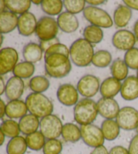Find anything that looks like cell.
Masks as SVG:
<instances>
[{"instance_id":"4fadbf2b","label":"cell","mask_w":138,"mask_h":154,"mask_svg":"<svg viewBox=\"0 0 138 154\" xmlns=\"http://www.w3.org/2000/svg\"><path fill=\"white\" fill-rule=\"evenodd\" d=\"M97 108L99 114L106 119H116L121 109L116 100L105 97H102L97 102Z\"/></svg>"},{"instance_id":"8d00e7d4","label":"cell","mask_w":138,"mask_h":154,"mask_svg":"<svg viewBox=\"0 0 138 154\" xmlns=\"http://www.w3.org/2000/svg\"><path fill=\"white\" fill-rule=\"evenodd\" d=\"M69 57L62 54H53L45 58V65L49 67L57 68L70 62Z\"/></svg>"},{"instance_id":"d6a6232c","label":"cell","mask_w":138,"mask_h":154,"mask_svg":"<svg viewBox=\"0 0 138 154\" xmlns=\"http://www.w3.org/2000/svg\"><path fill=\"white\" fill-rule=\"evenodd\" d=\"M50 86V82L43 75L34 76L29 82V87L33 92L41 93L47 91Z\"/></svg>"},{"instance_id":"277c9868","label":"cell","mask_w":138,"mask_h":154,"mask_svg":"<svg viewBox=\"0 0 138 154\" xmlns=\"http://www.w3.org/2000/svg\"><path fill=\"white\" fill-rule=\"evenodd\" d=\"M84 18L91 25L100 28H110L113 25V21L109 14L100 8L88 6L83 11Z\"/></svg>"},{"instance_id":"1f68e13d","label":"cell","mask_w":138,"mask_h":154,"mask_svg":"<svg viewBox=\"0 0 138 154\" xmlns=\"http://www.w3.org/2000/svg\"><path fill=\"white\" fill-rule=\"evenodd\" d=\"M41 6L45 14L49 16H57L62 12L63 4V1L61 0H43Z\"/></svg>"},{"instance_id":"7402d4cb","label":"cell","mask_w":138,"mask_h":154,"mask_svg":"<svg viewBox=\"0 0 138 154\" xmlns=\"http://www.w3.org/2000/svg\"><path fill=\"white\" fill-rule=\"evenodd\" d=\"M42 53L43 51L39 44L30 42L24 47L22 55L26 62L35 63L42 59Z\"/></svg>"},{"instance_id":"f5cc1de1","label":"cell","mask_w":138,"mask_h":154,"mask_svg":"<svg viewBox=\"0 0 138 154\" xmlns=\"http://www.w3.org/2000/svg\"><path fill=\"white\" fill-rule=\"evenodd\" d=\"M5 139H6V135L0 131V145L1 146L4 144Z\"/></svg>"},{"instance_id":"3957f363","label":"cell","mask_w":138,"mask_h":154,"mask_svg":"<svg viewBox=\"0 0 138 154\" xmlns=\"http://www.w3.org/2000/svg\"><path fill=\"white\" fill-rule=\"evenodd\" d=\"M25 103L30 113L39 118L51 115L53 111V103L43 94L32 92L26 97Z\"/></svg>"},{"instance_id":"cb8c5ba5","label":"cell","mask_w":138,"mask_h":154,"mask_svg":"<svg viewBox=\"0 0 138 154\" xmlns=\"http://www.w3.org/2000/svg\"><path fill=\"white\" fill-rule=\"evenodd\" d=\"M119 124L114 119H105L101 124V130L106 140H114L119 137L120 133Z\"/></svg>"},{"instance_id":"52a82bcc","label":"cell","mask_w":138,"mask_h":154,"mask_svg":"<svg viewBox=\"0 0 138 154\" xmlns=\"http://www.w3.org/2000/svg\"><path fill=\"white\" fill-rule=\"evenodd\" d=\"M82 139L86 145L92 148H96L103 145L105 137L101 128L94 124L81 126Z\"/></svg>"},{"instance_id":"4dcf8cb0","label":"cell","mask_w":138,"mask_h":154,"mask_svg":"<svg viewBox=\"0 0 138 154\" xmlns=\"http://www.w3.org/2000/svg\"><path fill=\"white\" fill-rule=\"evenodd\" d=\"M44 135L41 131H36L34 133L28 134L26 137L28 148L33 151H39L42 149L46 143Z\"/></svg>"},{"instance_id":"44dd1931","label":"cell","mask_w":138,"mask_h":154,"mask_svg":"<svg viewBox=\"0 0 138 154\" xmlns=\"http://www.w3.org/2000/svg\"><path fill=\"white\" fill-rule=\"evenodd\" d=\"M18 124H19L20 132L26 136L38 131V128H40L39 118L30 113L26 114V116L20 118Z\"/></svg>"},{"instance_id":"8992f818","label":"cell","mask_w":138,"mask_h":154,"mask_svg":"<svg viewBox=\"0 0 138 154\" xmlns=\"http://www.w3.org/2000/svg\"><path fill=\"white\" fill-rule=\"evenodd\" d=\"M59 26L54 18L49 16L41 17L37 22L36 35L41 41L49 40L57 38Z\"/></svg>"},{"instance_id":"816d5d0a","label":"cell","mask_w":138,"mask_h":154,"mask_svg":"<svg viewBox=\"0 0 138 154\" xmlns=\"http://www.w3.org/2000/svg\"><path fill=\"white\" fill-rule=\"evenodd\" d=\"M0 7H1L0 8V11H1V12L6 11L5 9H6V3H5V1H4V0L0 1Z\"/></svg>"},{"instance_id":"b9f144b4","label":"cell","mask_w":138,"mask_h":154,"mask_svg":"<svg viewBox=\"0 0 138 154\" xmlns=\"http://www.w3.org/2000/svg\"><path fill=\"white\" fill-rule=\"evenodd\" d=\"M60 43L59 39L57 38H53L52 39H49V40H45V41H41L40 42V46H41V49L42 50L43 52H45L48 50L49 48H51L53 45Z\"/></svg>"},{"instance_id":"836d02e7","label":"cell","mask_w":138,"mask_h":154,"mask_svg":"<svg viewBox=\"0 0 138 154\" xmlns=\"http://www.w3.org/2000/svg\"><path fill=\"white\" fill-rule=\"evenodd\" d=\"M112 62V55L105 50H100L94 52L92 63L95 67L99 68H106Z\"/></svg>"},{"instance_id":"ee69618b","label":"cell","mask_w":138,"mask_h":154,"mask_svg":"<svg viewBox=\"0 0 138 154\" xmlns=\"http://www.w3.org/2000/svg\"><path fill=\"white\" fill-rule=\"evenodd\" d=\"M109 154H129V151L123 146L116 145L111 149Z\"/></svg>"},{"instance_id":"ffe728a7","label":"cell","mask_w":138,"mask_h":154,"mask_svg":"<svg viewBox=\"0 0 138 154\" xmlns=\"http://www.w3.org/2000/svg\"><path fill=\"white\" fill-rule=\"evenodd\" d=\"M18 17L10 11H4L0 14V30L1 34L12 32L18 27Z\"/></svg>"},{"instance_id":"11a10c76","label":"cell","mask_w":138,"mask_h":154,"mask_svg":"<svg viewBox=\"0 0 138 154\" xmlns=\"http://www.w3.org/2000/svg\"><path fill=\"white\" fill-rule=\"evenodd\" d=\"M3 41H4V37H3V34L1 35V46L3 44Z\"/></svg>"},{"instance_id":"83f0119b","label":"cell","mask_w":138,"mask_h":154,"mask_svg":"<svg viewBox=\"0 0 138 154\" xmlns=\"http://www.w3.org/2000/svg\"><path fill=\"white\" fill-rule=\"evenodd\" d=\"M6 8L15 14L22 15L28 12L31 6V1L29 0H6Z\"/></svg>"},{"instance_id":"ac0fdd59","label":"cell","mask_w":138,"mask_h":154,"mask_svg":"<svg viewBox=\"0 0 138 154\" xmlns=\"http://www.w3.org/2000/svg\"><path fill=\"white\" fill-rule=\"evenodd\" d=\"M122 84L113 77L105 79L100 84V92L102 97L113 98L121 92Z\"/></svg>"},{"instance_id":"7dc6e473","label":"cell","mask_w":138,"mask_h":154,"mask_svg":"<svg viewBox=\"0 0 138 154\" xmlns=\"http://www.w3.org/2000/svg\"><path fill=\"white\" fill-rule=\"evenodd\" d=\"M86 2L87 4H90V6L96 7V6H99V5L104 4L105 1H104V0H100V1H99V0H87Z\"/></svg>"},{"instance_id":"9c48e42d","label":"cell","mask_w":138,"mask_h":154,"mask_svg":"<svg viewBox=\"0 0 138 154\" xmlns=\"http://www.w3.org/2000/svg\"><path fill=\"white\" fill-rule=\"evenodd\" d=\"M100 87L99 78L90 74L84 75L77 84V90L79 93L87 99L94 97L100 90Z\"/></svg>"},{"instance_id":"d4e9b609","label":"cell","mask_w":138,"mask_h":154,"mask_svg":"<svg viewBox=\"0 0 138 154\" xmlns=\"http://www.w3.org/2000/svg\"><path fill=\"white\" fill-rule=\"evenodd\" d=\"M62 136L66 142L76 143L82 139L81 129L73 123H66L63 126Z\"/></svg>"},{"instance_id":"9f6ffc18","label":"cell","mask_w":138,"mask_h":154,"mask_svg":"<svg viewBox=\"0 0 138 154\" xmlns=\"http://www.w3.org/2000/svg\"><path fill=\"white\" fill-rule=\"evenodd\" d=\"M137 79H138V70H137Z\"/></svg>"},{"instance_id":"9a60e30c","label":"cell","mask_w":138,"mask_h":154,"mask_svg":"<svg viewBox=\"0 0 138 154\" xmlns=\"http://www.w3.org/2000/svg\"><path fill=\"white\" fill-rule=\"evenodd\" d=\"M24 91V82L18 77H11L6 83V97L10 101L19 100Z\"/></svg>"},{"instance_id":"30bf717a","label":"cell","mask_w":138,"mask_h":154,"mask_svg":"<svg viewBox=\"0 0 138 154\" xmlns=\"http://www.w3.org/2000/svg\"><path fill=\"white\" fill-rule=\"evenodd\" d=\"M18 60V52L11 47L0 50V75L1 76L13 71Z\"/></svg>"},{"instance_id":"74e56055","label":"cell","mask_w":138,"mask_h":154,"mask_svg":"<svg viewBox=\"0 0 138 154\" xmlns=\"http://www.w3.org/2000/svg\"><path fill=\"white\" fill-rule=\"evenodd\" d=\"M86 1L84 0H65L63 1V6L68 12L73 14H76L84 11L86 6Z\"/></svg>"},{"instance_id":"4316f807","label":"cell","mask_w":138,"mask_h":154,"mask_svg":"<svg viewBox=\"0 0 138 154\" xmlns=\"http://www.w3.org/2000/svg\"><path fill=\"white\" fill-rule=\"evenodd\" d=\"M111 72L113 78L121 82L125 80L128 77L129 67L124 60L116 58L111 65Z\"/></svg>"},{"instance_id":"603a6c76","label":"cell","mask_w":138,"mask_h":154,"mask_svg":"<svg viewBox=\"0 0 138 154\" xmlns=\"http://www.w3.org/2000/svg\"><path fill=\"white\" fill-rule=\"evenodd\" d=\"M132 17L131 9L125 5H119L113 14V21L118 27H125L129 23Z\"/></svg>"},{"instance_id":"f6af8a7d","label":"cell","mask_w":138,"mask_h":154,"mask_svg":"<svg viewBox=\"0 0 138 154\" xmlns=\"http://www.w3.org/2000/svg\"><path fill=\"white\" fill-rule=\"evenodd\" d=\"M123 3L130 9L138 11V0H124Z\"/></svg>"},{"instance_id":"ab89813d","label":"cell","mask_w":138,"mask_h":154,"mask_svg":"<svg viewBox=\"0 0 138 154\" xmlns=\"http://www.w3.org/2000/svg\"><path fill=\"white\" fill-rule=\"evenodd\" d=\"M124 61L129 69L138 70V48L134 47L127 51L124 56Z\"/></svg>"},{"instance_id":"f1b7e54d","label":"cell","mask_w":138,"mask_h":154,"mask_svg":"<svg viewBox=\"0 0 138 154\" xmlns=\"http://www.w3.org/2000/svg\"><path fill=\"white\" fill-rule=\"evenodd\" d=\"M84 39L90 44H99L101 42L104 38L101 28L94 25H88L84 28L83 31Z\"/></svg>"},{"instance_id":"7bdbcfd3","label":"cell","mask_w":138,"mask_h":154,"mask_svg":"<svg viewBox=\"0 0 138 154\" xmlns=\"http://www.w3.org/2000/svg\"><path fill=\"white\" fill-rule=\"evenodd\" d=\"M128 151L129 154H138V133L130 141Z\"/></svg>"},{"instance_id":"5b68a950","label":"cell","mask_w":138,"mask_h":154,"mask_svg":"<svg viewBox=\"0 0 138 154\" xmlns=\"http://www.w3.org/2000/svg\"><path fill=\"white\" fill-rule=\"evenodd\" d=\"M62 122L57 116L51 114L42 118L40 121V130L47 139H55L62 135Z\"/></svg>"},{"instance_id":"f907efd6","label":"cell","mask_w":138,"mask_h":154,"mask_svg":"<svg viewBox=\"0 0 138 154\" xmlns=\"http://www.w3.org/2000/svg\"><path fill=\"white\" fill-rule=\"evenodd\" d=\"M134 35L136 38V39L138 41V20L135 22L134 26Z\"/></svg>"},{"instance_id":"d590c367","label":"cell","mask_w":138,"mask_h":154,"mask_svg":"<svg viewBox=\"0 0 138 154\" xmlns=\"http://www.w3.org/2000/svg\"><path fill=\"white\" fill-rule=\"evenodd\" d=\"M45 69L48 75L53 78H63L67 76L71 70V61L57 68L49 67L45 65Z\"/></svg>"},{"instance_id":"6da1fadb","label":"cell","mask_w":138,"mask_h":154,"mask_svg":"<svg viewBox=\"0 0 138 154\" xmlns=\"http://www.w3.org/2000/svg\"><path fill=\"white\" fill-rule=\"evenodd\" d=\"M94 54L93 46L84 38L74 41L70 48L71 62L77 67H85L92 63Z\"/></svg>"},{"instance_id":"6f0895ef","label":"cell","mask_w":138,"mask_h":154,"mask_svg":"<svg viewBox=\"0 0 138 154\" xmlns=\"http://www.w3.org/2000/svg\"><path fill=\"white\" fill-rule=\"evenodd\" d=\"M136 131H137V132L138 133V126H137V128H136Z\"/></svg>"},{"instance_id":"f546056e","label":"cell","mask_w":138,"mask_h":154,"mask_svg":"<svg viewBox=\"0 0 138 154\" xmlns=\"http://www.w3.org/2000/svg\"><path fill=\"white\" fill-rule=\"evenodd\" d=\"M34 71L35 67L33 63L24 61L18 63L12 72L16 77L21 79H27L33 76Z\"/></svg>"},{"instance_id":"d6986e66","label":"cell","mask_w":138,"mask_h":154,"mask_svg":"<svg viewBox=\"0 0 138 154\" xmlns=\"http://www.w3.org/2000/svg\"><path fill=\"white\" fill-rule=\"evenodd\" d=\"M28 111L26 103L22 100H11L6 105V116L10 119L22 118Z\"/></svg>"},{"instance_id":"484cf974","label":"cell","mask_w":138,"mask_h":154,"mask_svg":"<svg viewBox=\"0 0 138 154\" xmlns=\"http://www.w3.org/2000/svg\"><path fill=\"white\" fill-rule=\"evenodd\" d=\"M27 148L26 138L18 136L10 140L7 145L6 151L7 154H24Z\"/></svg>"},{"instance_id":"8fae6325","label":"cell","mask_w":138,"mask_h":154,"mask_svg":"<svg viewBox=\"0 0 138 154\" xmlns=\"http://www.w3.org/2000/svg\"><path fill=\"white\" fill-rule=\"evenodd\" d=\"M136 38L134 33L127 29H121L116 31L112 38V44L116 49L128 51L134 48L136 44Z\"/></svg>"},{"instance_id":"e575fe53","label":"cell","mask_w":138,"mask_h":154,"mask_svg":"<svg viewBox=\"0 0 138 154\" xmlns=\"http://www.w3.org/2000/svg\"><path fill=\"white\" fill-rule=\"evenodd\" d=\"M0 131L6 135V137L14 138L19 136L20 130L19 124L13 119H7L1 124Z\"/></svg>"},{"instance_id":"bcb514c9","label":"cell","mask_w":138,"mask_h":154,"mask_svg":"<svg viewBox=\"0 0 138 154\" xmlns=\"http://www.w3.org/2000/svg\"><path fill=\"white\" fill-rule=\"evenodd\" d=\"M90 154H109V151H108L107 149L104 145H102L94 148Z\"/></svg>"},{"instance_id":"ba28073f","label":"cell","mask_w":138,"mask_h":154,"mask_svg":"<svg viewBox=\"0 0 138 154\" xmlns=\"http://www.w3.org/2000/svg\"><path fill=\"white\" fill-rule=\"evenodd\" d=\"M116 122L124 131L136 130L138 126V111L129 106L121 108L116 116Z\"/></svg>"},{"instance_id":"681fc988","label":"cell","mask_w":138,"mask_h":154,"mask_svg":"<svg viewBox=\"0 0 138 154\" xmlns=\"http://www.w3.org/2000/svg\"><path fill=\"white\" fill-rule=\"evenodd\" d=\"M6 84H5L4 80L2 77H0V94H3L5 91H6Z\"/></svg>"},{"instance_id":"5bb4252c","label":"cell","mask_w":138,"mask_h":154,"mask_svg":"<svg viewBox=\"0 0 138 154\" xmlns=\"http://www.w3.org/2000/svg\"><path fill=\"white\" fill-rule=\"evenodd\" d=\"M37 20L33 13L26 12L18 17V32L24 37H28L36 31Z\"/></svg>"},{"instance_id":"7a4b0ae2","label":"cell","mask_w":138,"mask_h":154,"mask_svg":"<svg viewBox=\"0 0 138 154\" xmlns=\"http://www.w3.org/2000/svg\"><path fill=\"white\" fill-rule=\"evenodd\" d=\"M98 115L97 103L91 99H81L73 108L74 119L81 126L92 124Z\"/></svg>"},{"instance_id":"60d3db41","label":"cell","mask_w":138,"mask_h":154,"mask_svg":"<svg viewBox=\"0 0 138 154\" xmlns=\"http://www.w3.org/2000/svg\"><path fill=\"white\" fill-rule=\"evenodd\" d=\"M53 54H62L65 55L66 57H70V49L65 46V44L58 43L52 46L51 48L45 52L44 58L48 57L49 56Z\"/></svg>"},{"instance_id":"db71d44e","label":"cell","mask_w":138,"mask_h":154,"mask_svg":"<svg viewBox=\"0 0 138 154\" xmlns=\"http://www.w3.org/2000/svg\"><path fill=\"white\" fill-rule=\"evenodd\" d=\"M32 3L35 5H39L41 4L42 1H41V0H38V1H32Z\"/></svg>"},{"instance_id":"e0dca14e","label":"cell","mask_w":138,"mask_h":154,"mask_svg":"<svg viewBox=\"0 0 138 154\" xmlns=\"http://www.w3.org/2000/svg\"><path fill=\"white\" fill-rule=\"evenodd\" d=\"M57 22L59 28L63 32L71 33L79 27V21L75 14L68 12H63L58 16Z\"/></svg>"},{"instance_id":"c3c4849f","label":"cell","mask_w":138,"mask_h":154,"mask_svg":"<svg viewBox=\"0 0 138 154\" xmlns=\"http://www.w3.org/2000/svg\"><path fill=\"white\" fill-rule=\"evenodd\" d=\"M6 105L5 104L4 101L2 99L0 100V109H1V118H3L4 116H6Z\"/></svg>"},{"instance_id":"7c38bea8","label":"cell","mask_w":138,"mask_h":154,"mask_svg":"<svg viewBox=\"0 0 138 154\" xmlns=\"http://www.w3.org/2000/svg\"><path fill=\"white\" fill-rule=\"evenodd\" d=\"M57 97L62 105L71 107L78 102V91L72 84H64L58 88Z\"/></svg>"},{"instance_id":"2e32d148","label":"cell","mask_w":138,"mask_h":154,"mask_svg":"<svg viewBox=\"0 0 138 154\" xmlns=\"http://www.w3.org/2000/svg\"><path fill=\"white\" fill-rule=\"evenodd\" d=\"M121 95L124 100L131 101L138 98V79L130 75L123 81L121 86Z\"/></svg>"},{"instance_id":"f35d334b","label":"cell","mask_w":138,"mask_h":154,"mask_svg":"<svg viewBox=\"0 0 138 154\" xmlns=\"http://www.w3.org/2000/svg\"><path fill=\"white\" fill-rule=\"evenodd\" d=\"M62 149V143L59 140L48 139L42 148V152L44 154H60Z\"/></svg>"}]
</instances>
